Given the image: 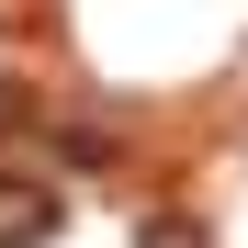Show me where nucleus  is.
I'll return each mask as SVG.
<instances>
[{
    "label": "nucleus",
    "instance_id": "1",
    "mask_svg": "<svg viewBox=\"0 0 248 248\" xmlns=\"http://www.w3.org/2000/svg\"><path fill=\"white\" fill-rule=\"evenodd\" d=\"M68 226V192L34 181V170H0V248H46Z\"/></svg>",
    "mask_w": 248,
    "mask_h": 248
},
{
    "label": "nucleus",
    "instance_id": "2",
    "mask_svg": "<svg viewBox=\"0 0 248 248\" xmlns=\"http://www.w3.org/2000/svg\"><path fill=\"white\" fill-rule=\"evenodd\" d=\"M136 248H215V237H203L192 215H147V226H136Z\"/></svg>",
    "mask_w": 248,
    "mask_h": 248
},
{
    "label": "nucleus",
    "instance_id": "3",
    "mask_svg": "<svg viewBox=\"0 0 248 248\" xmlns=\"http://www.w3.org/2000/svg\"><path fill=\"white\" fill-rule=\"evenodd\" d=\"M0 124H23V79L12 68H0Z\"/></svg>",
    "mask_w": 248,
    "mask_h": 248
}]
</instances>
